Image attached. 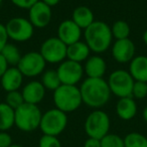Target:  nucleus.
<instances>
[{
  "instance_id": "72a5a7b5",
  "label": "nucleus",
  "mask_w": 147,
  "mask_h": 147,
  "mask_svg": "<svg viewBox=\"0 0 147 147\" xmlns=\"http://www.w3.org/2000/svg\"><path fill=\"white\" fill-rule=\"evenodd\" d=\"M84 147H101V140L88 137V139L84 143Z\"/></svg>"
},
{
  "instance_id": "5701e85b",
  "label": "nucleus",
  "mask_w": 147,
  "mask_h": 147,
  "mask_svg": "<svg viewBox=\"0 0 147 147\" xmlns=\"http://www.w3.org/2000/svg\"><path fill=\"white\" fill-rule=\"evenodd\" d=\"M0 53L3 55L5 61H7L8 65H10V67H17L21 57H22V55L20 53L16 45L9 42L6 43V45L3 47Z\"/></svg>"
},
{
  "instance_id": "4c0bfd02",
  "label": "nucleus",
  "mask_w": 147,
  "mask_h": 147,
  "mask_svg": "<svg viewBox=\"0 0 147 147\" xmlns=\"http://www.w3.org/2000/svg\"><path fill=\"white\" fill-rule=\"evenodd\" d=\"M142 116H143V119L145 120V122H147V107L143 110Z\"/></svg>"
},
{
  "instance_id": "58836bf2",
  "label": "nucleus",
  "mask_w": 147,
  "mask_h": 147,
  "mask_svg": "<svg viewBox=\"0 0 147 147\" xmlns=\"http://www.w3.org/2000/svg\"><path fill=\"white\" fill-rule=\"evenodd\" d=\"M10 147H24V146H22V145H19V144H12Z\"/></svg>"
},
{
  "instance_id": "1a4fd4ad",
  "label": "nucleus",
  "mask_w": 147,
  "mask_h": 147,
  "mask_svg": "<svg viewBox=\"0 0 147 147\" xmlns=\"http://www.w3.org/2000/svg\"><path fill=\"white\" fill-rule=\"evenodd\" d=\"M67 45L59 37L45 39L40 47V55L47 63H61L67 59Z\"/></svg>"
},
{
  "instance_id": "c9c22d12",
  "label": "nucleus",
  "mask_w": 147,
  "mask_h": 147,
  "mask_svg": "<svg viewBox=\"0 0 147 147\" xmlns=\"http://www.w3.org/2000/svg\"><path fill=\"white\" fill-rule=\"evenodd\" d=\"M41 1L45 2L47 5H49V7H53V6H55V5L59 4L61 0H41Z\"/></svg>"
},
{
  "instance_id": "423d86ee",
  "label": "nucleus",
  "mask_w": 147,
  "mask_h": 147,
  "mask_svg": "<svg viewBox=\"0 0 147 147\" xmlns=\"http://www.w3.org/2000/svg\"><path fill=\"white\" fill-rule=\"evenodd\" d=\"M110 130V118L104 111L95 110L88 115L85 121V131L88 137L102 139Z\"/></svg>"
},
{
  "instance_id": "f257e3e1",
  "label": "nucleus",
  "mask_w": 147,
  "mask_h": 147,
  "mask_svg": "<svg viewBox=\"0 0 147 147\" xmlns=\"http://www.w3.org/2000/svg\"><path fill=\"white\" fill-rule=\"evenodd\" d=\"M82 101L91 108L98 109L105 106L109 102L111 91L107 81L103 78H87L80 87Z\"/></svg>"
},
{
  "instance_id": "6ab92c4d",
  "label": "nucleus",
  "mask_w": 147,
  "mask_h": 147,
  "mask_svg": "<svg viewBox=\"0 0 147 147\" xmlns=\"http://www.w3.org/2000/svg\"><path fill=\"white\" fill-rule=\"evenodd\" d=\"M129 73L134 81L147 83V57L137 55L130 61Z\"/></svg>"
},
{
  "instance_id": "aec40b11",
  "label": "nucleus",
  "mask_w": 147,
  "mask_h": 147,
  "mask_svg": "<svg viewBox=\"0 0 147 147\" xmlns=\"http://www.w3.org/2000/svg\"><path fill=\"white\" fill-rule=\"evenodd\" d=\"M91 49H89L88 45L84 41H77L73 45H67V59L77 61V63H82L87 61L90 57Z\"/></svg>"
},
{
  "instance_id": "7ed1b4c3",
  "label": "nucleus",
  "mask_w": 147,
  "mask_h": 147,
  "mask_svg": "<svg viewBox=\"0 0 147 147\" xmlns=\"http://www.w3.org/2000/svg\"><path fill=\"white\" fill-rule=\"evenodd\" d=\"M53 103L55 108L65 114L76 111L83 103L80 88L77 86L61 85L53 92Z\"/></svg>"
},
{
  "instance_id": "9b49d317",
  "label": "nucleus",
  "mask_w": 147,
  "mask_h": 147,
  "mask_svg": "<svg viewBox=\"0 0 147 147\" xmlns=\"http://www.w3.org/2000/svg\"><path fill=\"white\" fill-rule=\"evenodd\" d=\"M57 71L61 85L76 86L82 80L84 75V67L80 63L65 59L59 63Z\"/></svg>"
},
{
  "instance_id": "f3484780",
  "label": "nucleus",
  "mask_w": 147,
  "mask_h": 147,
  "mask_svg": "<svg viewBox=\"0 0 147 147\" xmlns=\"http://www.w3.org/2000/svg\"><path fill=\"white\" fill-rule=\"evenodd\" d=\"M107 71V63L103 57L99 55L89 57L86 61L84 67V71L88 76V78L101 79L104 77Z\"/></svg>"
},
{
  "instance_id": "7c9ffc66",
  "label": "nucleus",
  "mask_w": 147,
  "mask_h": 147,
  "mask_svg": "<svg viewBox=\"0 0 147 147\" xmlns=\"http://www.w3.org/2000/svg\"><path fill=\"white\" fill-rule=\"evenodd\" d=\"M12 145V137L6 131H0V147H10Z\"/></svg>"
},
{
  "instance_id": "ddd939ff",
  "label": "nucleus",
  "mask_w": 147,
  "mask_h": 147,
  "mask_svg": "<svg viewBox=\"0 0 147 147\" xmlns=\"http://www.w3.org/2000/svg\"><path fill=\"white\" fill-rule=\"evenodd\" d=\"M112 55L120 63H130L135 57V45L130 38L116 40L112 47Z\"/></svg>"
},
{
  "instance_id": "c85d7f7f",
  "label": "nucleus",
  "mask_w": 147,
  "mask_h": 147,
  "mask_svg": "<svg viewBox=\"0 0 147 147\" xmlns=\"http://www.w3.org/2000/svg\"><path fill=\"white\" fill-rule=\"evenodd\" d=\"M38 147H61V143L59 140L57 136L43 134L39 138Z\"/></svg>"
},
{
  "instance_id": "a211bd4d",
  "label": "nucleus",
  "mask_w": 147,
  "mask_h": 147,
  "mask_svg": "<svg viewBox=\"0 0 147 147\" xmlns=\"http://www.w3.org/2000/svg\"><path fill=\"white\" fill-rule=\"evenodd\" d=\"M116 113L122 120L128 121L135 117L137 113V105L132 97L120 98L116 105Z\"/></svg>"
},
{
  "instance_id": "e433bc0d",
  "label": "nucleus",
  "mask_w": 147,
  "mask_h": 147,
  "mask_svg": "<svg viewBox=\"0 0 147 147\" xmlns=\"http://www.w3.org/2000/svg\"><path fill=\"white\" fill-rule=\"evenodd\" d=\"M142 39H143V42H144L145 45H147V29H146V30L144 31V33H143Z\"/></svg>"
},
{
  "instance_id": "c756f323",
  "label": "nucleus",
  "mask_w": 147,
  "mask_h": 147,
  "mask_svg": "<svg viewBox=\"0 0 147 147\" xmlns=\"http://www.w3.org/2000/svg\"><path fill=\"white\" fill-rule=\"evenodd\" d=\"M147 96V83L135 81L132 89V98L144 99Z\"/></svg>"
},
{
  "instance_id": "39448f33",
  "label": "nucleus",
  "mask_w": 147,
  "mask_h": 147,
  "mask_svg": "<svg viewBox=\"0 0 147 147\" xmlns=\"http://www.w3.org/2000/svg\"><path fill=\"white\" fill-rule=\"evenodd\" d=\"M67 125V116L65 112L57 108L51 109L41 116L39 129L45 135L59 136Z\"/></svg>"
},
{
  "instance_id": "4468645a",
  "label": "nucleus",
  "mask_w": 147,
  "mask_h": 147,
  "mask_svg": "<svg viewBox=\"0 0 147 147\" xmlns=\"http://www.w3.org/2000/svg\"><path fill=\"white\" fill-rule=\"evenodd\" d=\"M81 36H82V29L71 19H67L59 23L57 28V37L67 47L81 40Z\"/></svg>"
},
{
  "instance_id": "f03ea898",
  "label": "nucleus",
  "mask_w": 147,
  "mask_h": 147,
  "mask_svg": "<svg viewBox=\"0 0 147 147\" xmlns=\"http://www.w3.org/2000/svg\"><path fill=\"white\" fill-rule=\"evenodd\" d=\"M84 36L89 49L96 53H104L112 45L111 27L104 21H94L85 29Z\"/></svg>"
},
{
  "instance_id": "473e14b6",
  "label": "nucleus",
  "mask_w": 147,
  "mask_h": 147,
  "mask_svg": "<svg viewBox=\"0 0 147 147\" xmlns=\"http://www.w3.org/2000/svg\"><path fill=\"white\" fill-rule=\"evenodd\" d=\"M8 35H7V31L5 28V25L0 23V53L3 49V47L6 45V43L8 42Z\"/></svg>"
},
{
  "instance_id": "9d476101",
  "label": "nucleus",
  "mask_w": 147,
  "mask_h": 147,
  "mask_svg": "<svg viewBox=\"0 0 147 147\" xmlns=\"http://www.w3.org/2000/svg\"><path fill=\"white\" fill-rule=\"evenodd\" d=\"M45 65H47V61H45L40 53L30 51L21 57L17 67L21 71L23 77L32 78L42 73Z\"/></svg>"
},
{
  "instance_id": "dca6fc26",
  "label": "nucleus",
  "mask_w": 147,
  "mask_h": 147,
  "mask_svg": "<svg viewBox=\"0 0 147 147\" xmlns=\"http://www.w3.org/2000/svg\"><path fill=\"white\" fill-rule=\"evenodd\" d=\"M21 93H22L25 103L37 105L45 98V89L42 86L41 82L32 81V82H29L28 84H26L23 87Z\"/></svg>"
},
{
  "instance_id": "f704fd0d",
  "label": "nucleus",
  "mask_w": 147,
  "mask_h": 147,
  "mask_svg": "<svg viewBox=\"0 0 147 147\" xmlns=\"http://www.w3.org/2000/svg\"><path fill=\"white\" fill-rule=\"evenodd\" d=\"M9 67L7 61H5V59L3 57V55L0 53V78L3 76V74L7 71V69Z\"/></svg>"
},
{
  "instance_id": "2eb2a0df",
  "label": "nucleus",
  "mask_w": 147,
  "mask_h": 147,
  "mask_svg": "<svg viewBox=\"0 0 147 147\" xmlns=\"http://www.w3.org/2000/svg\"><path fill=\"white\" fill-rule=\"evenodd\" d=\"M0 79L2 88L8 93L12 91H18L22 85L23 75L17 67H9Z\"/></svg>"
},
{
  "instance_id": "412c9836",
  "label": "nucleus",
  "mask_w": 147,
  "mask_h": 147,
  "mask_svg": "<svg viewBox=\"0 0 147 147\" xmlns=\"http://www.w3.org/2000/svg\"><path fill=\"white\" fill-rule=\"evenodd\" d=\"M71 20L81 29H86L94 22V13L89 7L79 6L73 11Z\"/></svg>"
},
{
  "instance_id": "2f4dec72",
  "label": "nucleus",
  "mask_w": 147,
  "mask_h": 147,
  "mask_svg": "<svg viewBox=\"0 0 147 147\" xmlns=\"http://www.w3.org/2000/svg\"><path fill=\"white\" fill-rule=\"evenodd\" d=\"M38 0H11V2L15 6L19 7L21 9H29L33 4L37 2Z\"/></svg>"
},
{
  "instance_id": "20e7f679",
  "label": "nucleus",
  "mask_w": 147,
  "mask_h": 147,
  "mask_svg": "<svg viewBox=\"0 0 147 147\" xmlns=\"http://www.w3.org/2000/svg\"><path fill=\"white\" fill-rule=\"evenodd\" d=\"M41 114L37 105L24 103L15 110V126L23 132H31L39 128Z\"/></svg>"
},
{
  "instance_id": "f8f14e48",
  "label": "nucleus",
  "mask_w": 147,
  "mask_h": 147,
  "mask_svg": "<svg viewBox=\"0 0 147 147\" xmlns=\"http://www.w3.org/2000/svg\"><path fill=\"white\" fill-rule=\"evenodd\" d=\"M53 12L51 7L47 5L41 0H38L28 9V20L33 25V27L43 28L51 23Z\"/></svg>"
},
{
  "instance_id": "0eeeda50",
  "label": "nucleus",
  "mask_w": 147,
  "mask_h": 147,
  "mask_svg": "<svg viewBox=\"0 0 147 147\" xmlns=\"http://www.w3.org/2000/svg\"><path fill=\"white\" fill-rule=\"evenodd\" d=\"M134 79L130 73L124 69L114 71L107 81L110 88L111 94H114L119 99L124 97H132V89L134 85Z\"/></svg>"
},
{
  "instance_id": "4be33fe9",
  "label": "nucleus",
  "mask_w": 147,
  "mask_h": 147,
  "mask_svg": "<svg viewBox=\"0 0 147 147\" xmlns=\"http://www.w3.org/2000/svg\"><path fill=\"white\" fill-rule=\"evenodd\" d=\"M15 125V110L6 103H0V131H8Z\"/></svg>"
},
{
  "instance_id": "6e6552de",
  "label": "nucleus",
  "mask_w": 147,
  "mask_h": 147,
  "mask_svg": "<svg viewBox=\"0 0 147 147\" xmlns=\"http://www.w3.org/2000/svg\"><path fill=\"white\" fill-rule=\"evenodd\" d=\"M5 28L9 38L17 42L29 40L34 32V27L30 21L23 17L11 18L5 24Z\"/></svg>"
},
{
  "instance_id": "393cba45",
  "label": "nucleus",
  "mask_w": 147,
  "mask_h": 147,
  "mask_svg": "<svg viewBox=\"0 0 147 147\" xmlns=\"http://www.w3.org/2000/svg\"><path fill=\"white\" fill-rule=\"evenodd\" d=\"M111 31H112L113 37H115L116 40H119V39L129 38L131 30L130 26L126 21L117 20L113 23L112 27H111Z\"/></svg>"
},
{
  "instance_id": "a878e982",
  "label": "nucleus",
  "mask_w": 147,
  "mask_h": 147,
  "mask_svg": "<svg viewBox=\"0 0 147 147\" xmlns=\"http://www.w3.org/2000/svg\"><path fill=\"white\" fill-rule=\"evenodd\" d=\"M125 147H147V137L138 132H131L124 137Z\"/></svg>"
},
{
  "instance_id": "b1692460",
  "label": "nucleus",
  "mask_w": 147,
  "mask_h": 147,
  "mask_svg": "<svg viewBox=\"0 0 147 147\" xmlns=\"http://www.w3.org/2000/svg\"><path fill=\"white\" fill-rule=\"evenodd\" d=\"M41 84L45 87V90L55 92L61 85L57 69H47V71H45L42 74V77H41Z\"/></svg>"
},
{
  "instance_id": "cd10ccee",
  "label": "nucleus",
  "mask_w": 147,
  "mask_h": 147,
  "mask_svg": "<svg viewBox=\"0 0 147 147\" xmlns=\"http://www.w3.org/2000/svg\"><path fill=\"white\" fill-rule=\"evenodd\" d=\"M5 103L11 107L12 109L16 110L18 107H20L22 104H24V99H23L22 93L19 91H12V92H8L5 98Z\"/></svg>"
},
{
  "instance_id": "bb28decb",
  "label": "nucleus",
  "mask_w": 147,
  "mask_h": 147,
  "mask_svg": "<svg viewBox=\"0 0 147 147\" xmlns=\"http://www.w3.org/2000/svg\"><path fill=\"white\" fill-rule=\"evenodd\" d=\"M101 147H125L124 139L117 134L108 133L101 139Z\"/></svg>"
}]
</instances>
